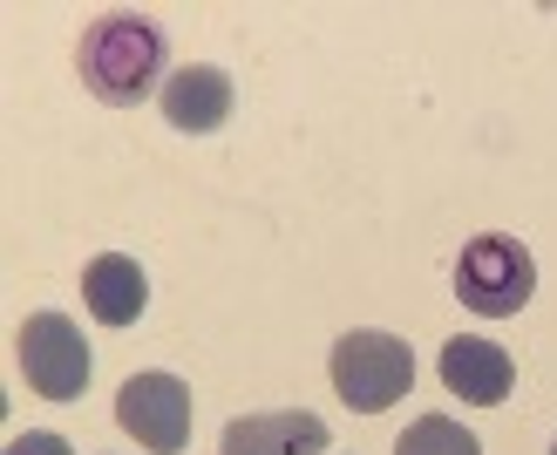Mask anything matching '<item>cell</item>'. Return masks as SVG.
Here are the masks:
<instances>
[{"label": "cell", "mask_w": 557, "mask_h": 455, "mask_svg": "<svg viewBox=\"0 0 557 455\" xmlns=\"http://www.w3.org/2000/svg\"><path fill=\"white\" fill-rule=\"evenodd\" d=\"M75 69H82L96 102L136 109L157 82H171V41H163V27L144 21V14H102L89 35H82Z\"/></svg>", "instance_id": "6da1fadb"}, {"label": "cell", "mask_w": 557, "mask_h": 455, "mask_svg": "<svg viewBox=\"0 0 557 455\" xmlns=\"http://www.w3.org/2000/svg\"><path fill=\"white\" fill-rule=\"evenodd\" d=\"M326 374H333V388H341V402H347L354 415H381V408H395L401 394L414 388V354H408L401 333L360 327V333H341V340H333Z\"/></svg>", "instance_id": "7a4b0ae2"}, {"label": "cell", "mask_w": 557, "mask_h": 455, "mask_svg": "<svg viewBox=\"0 0 557 455\" xmlns=\"http://www.w3.org/2000/svg\"><path fill=\"white\" fill-rule=\"evenodd\" d=\"M531 286H537V266H531V251H523L510 232H483V238L462 245L456 299L469 312H483V320H510V312L531 299Z\"/></svg>", "instance_id": "3957f363"}, {"label": "cell", "mask_w": 557, "mask_h": 455, "mask_svg": "<svg viewBox=\"0 0 557 455\" xmlns=\"http://www.w3.org/2000/svg\"><path fill=\"white\" fill-rule=\"evenodd\" d=\"M14 354H21V374H27V388H35L41 402H75V394L89 388V340H82L62 312L21 320Z\"/></svg>", "instance_id": "277c9868"}, {"label": "cell", "mask_w": 557, "mask_h": 455, "mask_svg": "<svg viewBox=\"0 0 557 455\" xmlns=\"http://www.w3.org/2000/svg\"><path fill=\"white\" fill-rule=\"evenodd\" d=\"M116 421L150 455H184L190 442V388L177 374H129L116 394Z\"/></svg>", "instance_id": "5b68a950"}, {"label": "cell", "mask_w": 557, "mask_h": 455, "mask_svg": "<svg viewBox=\"0 0 557 455\" xmlns=\"http://www.w3.org/2000/svg\"><path fill=\"white\" fill-rule=\"evenodd\" d=\"M218 455H326V421L306 415V408L238 415V421H225Z\"/></svg>", "instance_id": "8992f818"}, {"label": "cell", "mask_w": 557, "mask_h": 455, "mask_svg": "<svg viewBox=\"0 0 557 455\" xmlns=\"http://www.w3.org/2000/svg\"><path fill=\"white\" fill-rule=\"evenodd\" d=\"M442 381H449V394H462V402L496 408L517 388V360L483 333H456L449 347H442Z\"/></svg>", "instance_id": "52a82bcc"}, {"label": "cell", "mask_w": 557, "mask_h": 455, "mask_svg": "<svg viewBox=\"0 0 557 455\" xmlns=\"http://www.w3.org/2000/svg\"><path fill=\"white\" fill-rule=\"evenodd\" d=\"M163 116H171V130H184V136H211L232 116V75L211 69V62L177 69L163 82Z\"/></svg>", "instance_id": "ba28073f"}, {"label": "cell", "mask_w": 557, "mask_h": 455, "mask_svg": "<svg viewBox=\"0 0 557 455\" xmlns=\"http://www.w3.org/2000/svg\"><path fill=\"white\" fill-rule=\"evenodd\" d=\"M82 299H89V312L102 327H136L144 320V299H150V279L136 259H123V251H102V259H89V272H82Z\"/></svg>", "instance_id": "9c48e42d"}, {"label": "cell", "mask_w": 557, "mask_h": 455, "mask_svg": "<svg viewBox=\"0 0 557 455\" xmlns=\"http://www.w3.org/2000/svg\"><path fill=\"white\" fill-rule=\"evenodd\" d=\"M395 455H483V442L469 435L462 421H449V415H422V421H408V429H401Z\"/></svg>", "instance_id": "30bf717a"}, {"label": "cell", "mask_w": 557, "mask_h": 455, "mask_svg": "<svg viewBox=\"0 0 557 455\" xmlns=\"http://www.w3.org/2000/svg\"><path fill=\"white\" fill-rule=\"evenodd\" d=\"M8 455H69V442L54 435V429H27V435L8 442Z\"/></svg>", "instance_id": "8fae6325"}, {"label": "cell", "mask_w": 557, "mask_h": 455, "mask_svg": "<svg viewBox=\"0 0 557 455\" xmlns=\"http://www.w3.org/2000/svg\"><path fill=\"white\" fill-rule=\"evenodd\" d=\"M550 455H557V442H550Z\"/></svg>", "instance_id": "7c38bea8"}]
</instances>
